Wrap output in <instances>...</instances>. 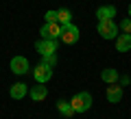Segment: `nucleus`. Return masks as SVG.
Wrapping results in <instances>:
<instances>
[{
  "mask_svg": "<svg viewBox=\"0 0 131 119\" xmlns=\"http://www.w3.org/2000/svg\"><path fill=\"white\" fill-rule=\"evenodd\" d=\"M70 104H72V108H74V113H85V110H90V106H92V95H90L88 91H81L70 100Z\"/></svg>",
  "mask_w": 131,
  "mask_h": 119,
  "instance_id": "1",
  "label": "nucleus"
},
{
  "mask_svg": "<svg viewBox=\"0 0 131 119\" xmlns=\"http://www.w3.org/2000/svg\"><path fill=\"white\" fill-rule=\"evenodd\" d=\"M59 39L66 43V46H72V43L79 41V28L74 26V24H63L61 26V35Z\"/></svg>",
  "mask_w": 131,
  "mask_h": 119,
  "instance_id": "2",
  "label": "nucleus"
},
{
  "mask_svg": "<svg viewBox=\"0 0 131 119\" xmlns=\"http://www.w3.org/2000/svg\"><path fill=\"white\" fill-rule=\"evenodd\" d=\"M98 35L103 37V39H114V37H118V26L114 24V20L98 22Z\"/></svg>",
  "mask_w": 131,
  "mask_h": 119,
  "instance_id": "3",
  "label": "nucleus"
},
{
  "mask_svg": "<svg viewBox=\"0 0 131 119\" xmlns=\"http://www.w3.org/2000/svg\"><path fill=\"white\" fill-rule=\"evenodd\" d=\"M57 39H39L35 43V50L39 52L42 56H48V54H57Z\"/></svg>",
  "mask_w": 131,
  "mask_h": 119,
  "instance_id": "4",
  "label": "nucleus"
},
{
  "mask_svg": "<svg viewBox=\"0 0 131 119\" xmlns=\"http://www.w3.org/2000/svg\"><path fill=\"white\" fill-rule=\"evenodd\" d=\"M39 35L44 37V39H59L61 35V24L59 22H46L42 26V30H39Z\"/></svg>",
  "mask_w": 131,
  "mask_h": 119,
  "instance_id": "5",
  "label": "nucleus"
},
{
  "mask_svg": "<svg viewBox=\"0 0 131 119\" xmlns=\"http://www.w3.org/2000/svg\"><path fill=\"white\" fill-rule=\"evenodd\" d=\"M33 78L37 80L39 84H44V82H48L52 78V67H48V65H44V63H39L37 67L33 69Z\"/></svg>",
  "mask_w": 131,
  "mask_h": 119,
  "instance_id": "6",
  "label": "nucleus"
},
{
  "mask_svg": "<svg viewBox=\"0 0 131 119\" xmlns=\"http://www.w3.org/2000/svg\"><path fill=\"white\" fill-rule=\"evenodd\" d=\"M11 72L18 74V76L26 74V72H28V61H26V56H13V59H11Z\"/></svg>",
  "mask_w": 131,
  "mask_h": 119,
  "instance_id": "7",
  "label": "nucleus"
},
{
  "mask_svg": "<svg viewBox=\"0 0 131 119\" xmlns=\"http://www.w3.org/2000/svg\"><path fill=\"white\" fill-rule=\"evenodd\" d=\"M107 100L112 102V104H118V102L122 100V87L118 82H112L107 87Z\"/></svg>",
  "mask_w": 131,
  "mask_h": 119,
  "instance_id": "8",
  "label": "nucleus"
},
{
  "mask_svg": "<svg viewBox=\"0 0 131 119\" xmlns=\"http://www.w3.org/2000/svg\"><path fill=\"white\" fill-rule=\"evenodd\" d=\"M96 18H98V22L116 18V7H112V5H107V7H98V11H96Z\"/></svg>",
  "mask_w": 131,
  "mask_h": 119,
  "instance_id": "9",
  "label": "nucleus"
},
{
  "mask_svg": "<svg viewBox=\"0 0 131 119\" xmlns=\"http://www.w3.org/2000/svg\"><path fill=\"white\" fill-rule=\"evenodd\" d=\"M116 50H118V52H127V50H131V35H129V32H125V35H118V39H116Z\"/></svg>",
  "mask_w": 131,
  "mask_h": 119,
  "instance_id": "10",
  "label": "nucleus"
},
{
  "mask_svg": "<svg viewBox=\"0 0 131 119\" xmlns=\"http://www.w3.org/2000/svg\"><path fill=\"white\" fill-rule=\"evenodd\" d=\"M9 93H11V97H13V100H22V97L28 93V89H26V84H24V82H15L13 87L9 89Z\"/></svg>",
  "mask_w": 131,
  "mask_h": 119,
  "instance_id": "11",
  "label": "nucleus"
},
{
  "mask_svg": "<svg viewBox=\"0 0 131 119\" xmlns=\"http://www.w3.org/2000/svg\"><path fill=\"white\" fill-rule=\"evenodd\" d=\"M101 80L103 82H107V84H112V82H118V69H103V74H101Z\"/></svg>",
  "mask_w": 131,
  "mask_h": 119,
  "instance_id": "12",
  "label": "nucleus"
},
{
  "mask_svg": "<svg viewBox=\"0 0 131 119\" xmlns=\"http://www.w3.org/2000/svg\"><path fill=\"white\" fill-rule=\"evenodd\" d=\"M57 108H59V113L63 115V117H72V115H74L72 104H70V102H66V100H59V102H57Z\"/></svg>",
  "mask_w": 131,
  "mask_h": 119,
  "instance_id": "13",
  "label": "nucleus"
},
{
  "mask_svg": "<svg viewBox=\"0 0 131 119\" xmlns=\"http://www.w3.org/2000/svg\"><path fill=\"white\" fill-rule=\"evenodd\" d=\"M37 84H39V82H37ZM46 93H48V89H46V87H42V84H39V87H33V89H31V100L42 102L44 97H46Z\"/></svg>",
  "mask_w": 131,
  "mask_h": 119,
  "instance_id": "14",
  "label": "nucleus"
},
{
  "mask_svg": "<svg viewBox=\"0 0 131 119\" xmlns=\"http://www.w3.org/2000/svg\"><path fill=\"white\" fill-rule=\"evenodd\" d=\"M70 20H72V13L68 9H61V11H57V22L63 26V24H70Z\"/></svg>",
  "mask_w": 131,
  "mask_h": 119,
  "instance_id": "15",
  "label": "nucleus"
},
{
  "mask_svg": "<svg viewBox=\"0 0 131 119\" xmlns=\"http://www.w3.org/2000/svg\"><path fill=\"white\" fill-rule=\"evenodd\" d=\"M42 63L48 65V67H55V63H57V54H48V56H44Z\"/></svg>",
  "mask_w": 131,
  "mask_h": 119,
  "instance_id": "16",
  "label": "nucleus"
},
{
  "mask_svg": "<svg viewBox=\"0 0 131 119\" xmlns=\"http://www.w3.org/2000/svg\"><path fill=\"white\" fill-rule=\"evenodd\" d=\"M120 28H122L125 32H129V35H131V18L122 20V22H120Z\"/></svg>",
  "mask_w": 131,
  "mask_h": 119,
  "instance_id": "17",
  "label": "nucleus"
},
{
  "mask_svg": "<svg viewBox=\"0 0 131 119\" xmlns=\"http://www.w3.org/2000/svg\"><path fill=\"white\" fill-rule=\"evenodd\" d=\"M46 22H57V11H46Z\"/></svg>",
  "mask_w": 131,
  "mask_h": 119,
  "instance_id": "18",
  "label": "nucleus"
},
{
  "mask_svg": "<svg viewBox=\"0 0 131 119\" xmlns=\"http://www.w3.org/2000/svg\"><path fill=\"white\" fill-rule=\"evenodd\" d=\"M129 18H131V5H129Z\"/></svg>",
  "mask_w": 131,
  "mask_h": 119,
  "instance_id": "19",
  "label": "nucleus"
}]
</instances>
